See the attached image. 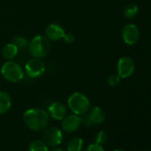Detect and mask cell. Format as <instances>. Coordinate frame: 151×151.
<instances>
[{
	"label": "cell",
	"mask_w": 151,
	"mask_h": 151,
	"mask_svg": "<svg viewBox=\"0 0 151 151\" xmlns=\"http://www.w3.org/2000/svg\"><path fill=\"white\" fill-rule=\"evenodd\" d=\"M50 116L47 111L39 108L27 109L23 114V122L25 125L35 132H42L48 127Z\"/></svg>",
	"instance_id": "6da1fadb"
},
{
	"label": "cell",
	"mask_w": 151,
	"mask_h": 151,
	"mask_svg": "<svg viewBox=\"0 0 151 151\" xmlns=\"http://www.w3.org/2000/svg\"><path fill=\"white\" fill-rule=\"evenodd\" d=\"M68 107L73 114L80 116L88 113L91 109V101L89 98L83 93L75 92L69 95L68 99Z\"/></svg>",
	"instance_id": "7a4b0ae2"
},
{
	"label": "cell",
	"mask_w": 151,
	"mask_h": 151,
	"mask_svg": "<svg viewBox=\"0 0 151 151\" xmlns=\"http://www.w3.org/2000/svg\"><path fill=\"white\" fill-rule=\"evenodd\" d=\"M28 48L32 57L42 59L45 57L51 50L50 40L45 36L37 35L30 40Z\"/></svg>",
	"instance_id": "3957f363"
},
{
	"label": "cell",
	"mask_w": 151,
	"mask_h": 151,
	"mask_svg": "<svg viewBox=\"0 0 151 151\" xmlns=\"http://www.w3.org/2000/svg\"><path fill=\"white\" fill-rule=\"evenodd\" d=\"M1 74L3 78L11 83H18L24 78L22 68L15 61L7 60L1 67Z\"/></svg>",
	"instance_id": "277c9868"
},
{
	"label": "cell",
	"mask_w": 151,
	"mask_h": 151,
	"mask_svg": "<svg viewBox=\"0 0 151 151\" xmlns=\"http://www.w3.org/2000/svg\"><path fill=\"white\" fill-rule=\"evenodd\" d=\"M24 69L30 78H37L45 72V65L42 59L32 57L26 62Z\"/></svg>",
	"instance_id": "5b68a950"
},
{
	"label": "cell",
	"mask_w": 151,
	"mask_h": 151,
	"mask_svg": "<svg viewBox=\"0 0 151 151\" xmlns=\"http://www.w3.org/2000/svg\"><path fill=\"white\" fill-rule=\"evenodd\" d=\"M116 71H117V75L121 78H130L135 71L134 60L129 56L121 57L117 61Z\"/></svg>",
	"instance_id": "8992f818"
},
{
	"label": "cell",
	"mask_w": 151,
	"mask_h": 151,
	"mask_svg": "<svg viewBox=\"0 0 151 151\" xmlns=\"http://www.w3.org/2000/svg\"><path fill=\"white\" fill-rule=\"evenodd\" d=\"M43 140L46 143L48 147H57L63 139V133L60 129L56 126L46 127L44 130Z\"/></svg>",
	"instance_id": "52a82bcc"
},
{
	"label": "cell",
	"mask_w": 151,
	"mask_h": 151,
	"mask_svg": "<svg viewBox=\"0 0 151 151\" xmlns=\"http://www.w3.org/2000/svg\"><path fill=\"white\" fill-rule=\"evenodd\" d=\"M140 37L139 28L135 24H127L122 29L123 41L128 45H134Z\"/></svg>",
	"instance_id": "ba28073f"
},
{
	"label": "cell",
	"mask_w": 151,
	"mask_h": 151,
	"mask_svg": "<svg viewBox=\"0 0 151 151\" xmlns=\"http://www.w3.org/2000/svg\"><path fill=\"white\" fill-rule=\"evenodd\" d=\"M82 125V117L78 115H67L61 120V129L65 132L72 133L78 131Z\"/></svg>",
	"instance_id": "9c48e42d"
},
{
	"label": "cell",
	"mask_w": 151,
	"mask_h": 151,
	"mask_svg": "<svg viewBox=\"0 0 151 151\" xmlns=\"http://www.w3.org/2000/svg\"><path fill=\"white\" fill-rule=\"evenodd\" d=\"M65 33V29L61 25L58 23H51L46 27L45 36L50 41H59L63 38Z\"/></svg>",
	"instance_id": "30bf717a"
},
{
	"label": "cell",
	"mask_w": 151,
	"mask_h": 151,
	"mask_svg": "<svg viewBox=\"0 0 151 151\" xmlns=\"http://www.w3.org/2000/svg\"><path fill=\"white\" fill-rule=\"evenodd\" d=\"M47 112L49 116L54 120L61 121L67 116L68 109H67V107L63 103L60 101H54L48 107Z\"/></svg>",
	"instance_id": "8fae6325"
},
{
	"label": "cell",
	"mask_w": 151,
	"mask_h": 151,
	"mask_svg": "<svg viewBox=\"0 0 151 151\" xmlns=\"http://www.w3.org/2000/svg\"><path fill=\"white\" fill-rule=\"evenodd\" d=\"M89 113H87L89 118L91 119L92 123L93 125L95 124H101L104 122L106 115L104 110L101 108V107H93L92 109H90V110L88 111Z\"/></svg>",
	"instance_id": "7c38bea8"
},
{
	"label": "cell",
	"mask_w": 151,
	"mask_h": 151,
	"mask_svg": "<svg viewBox=\"0 0 151 151\" xmlns=\"http://www.w3.org/2000/svg\"><path fill=\"white\" fill-rule=\"evenodd\" d=\"M12 107V98L6 92L0 91V115L7 113Z\"/></svg>",
	"instance_id": "4fadbf2b"
},
{
	"label": "cell",
	"mask_w": 151,
	"mask_h": 151,
	"mask_svg": "<svg viewBox=\"0 0 151 151\" xmlns=\"http://www.w3.org/2000/svg\"><path fill=\"white\" fill-rule=\"evenodd\" d=\"M19 49L14 43L6 44L2 49V56L7 60H12L18 54Z\"/></svg>",
	"instance_id": "5bb4252c"
},
{
	"label": "cell",
	"mask_w": 151,
	"mask_h": 151,
	"mask_svg": "<svg viewBox=\"0 0 151 151\" xmlns=\"http://www.w3.org/2000/svg\"><path fill=\"white\" fill-rule=\"evenodd\" d=\"M84 147V140L80 137H74L72 138L68 145L67 150L68 151H81Z\"/></svg>",
	"instance_id": "9a60e30c"
},
{
	"label": "cell",
	"mask_w": 151,
	"mask_h": 151,
	"mask_svg": "<svg viewBox=\"0 0 151 151\" xmlns=\"http://www.w3.org/2000/svg\"><path fill=\"white\" fill-rule=\"evenodd\" d=\"M139 13V7L134 3H130L126 5L124 8V15L127 19H133L137 16Z\"/></svg>",
	"instance_id": "2e32d148"
},
{
	"label": "cell",
	"mask_w": 151,
	"mask_h": 151,
	"mask_svg": "<svg viewBox=\"0 0 151 151\" xmlns=\"http://www.w3.org/2000/svg\"><path fill=\"white\" fill-rule=\"evenodd\" d=\"M28 151H49V147L44 140H33L28 147Z\"/></svg>",
	"instance_id": "e0dca14e"
},
{
	"label": "cell",
	"mask_w": 151,
	"mask_h": 151,
	"mask_svg": "<svg viewBox=\"0 0 151 151\" xmlns=\"http://www.w3.org/2000/svg\"><path fill=\"white\" fill-rule=\"evenodd\" d=\"M12 43H14L18 47L19 50L20 49H26L29 46L28 39L25 37H22V36H15L13 38Z\"/></svg>",
	"instance_id": "ac0fdd59"
},
{
	"label": "cell",
	"mask_w": 151,
	"mask_h": 151,
	"mask_svg": "<svg viewBox=\"0 0 151 151\" xmlns=\"http://www.w3.org/2000/svg\"><path fill=\"white\" fill-rule=\"evenodd\" d=\"M108 141V135L104 131H100L95 135V143L99 145H104Z\"/></svg>",
	"instance_id": "d6986e66"
},
{
	"label": "cell",
	"mask_w": 151,
	"mask_h": 151,
	"mask_svg": "<svg viewBox=\"0 0 151 151\" xmlns=\"http://www.w3.org/2000/svg\"><path fill=\"white\" fill-rule=\"evenodd\" d=\"M120 81H121V78L119 77L117 74L116 75H111V76H109V77L108 78V80H107L109 86H111V87L117 86L120 84Z\"/></svg>",
	"instance_id": "ffe728a7"
},
{
	"label": "cell",
	"mask_w": 151,
	"mask_h": 151,
	"mask_svg": "<svg viewBox=\"0 0 151 151\" xmlns=\"http://www.w3.org/2000/svg\"><path fill=\"white\" fill-rule=\"evenodd\" d=\"M84 151H105L103 147L101 145H99L97 143H93V144H90L88 145Z\"/></svg>",
	"instance_id": "44dd1931"
},
{
	"label": "cell",
	"mask_w": 151,
	"mask_h": 151,
	"mask_svg": "<svg viewBox=\"0 0 151 151\" xmlns=\"http://www.w3.org/2000/svg\"><path fill=\"white\" fill-rule=\"evenodd\" d=\"M62 39H63V41H64L66 44H68V45L73 44V43L75 42V40H76L75 36H74V34H72V33H65V35H64V37H63Z\"/></svg>",
	"instance_id": "7402d4cb"
},
{
	"label": "cell",
	"mask_w": 151,
	"mask_h": 151,
	"mask_svg": "<svg viewBox=\"0 0 151 151\" xmlns=\"http://www.w3.org/2000/svg\"><path fill=\"white\" fill-rule=\"evenodd\" d=\"M50 151V150H49ZM51 151H63L61 148H60V147H53V148L51 150Z\"/></svg>",
	"instance_id": "603a6c76"
},
{
	"label": "cell",
	"mask_w": 151,
	"mask_h": 151,
	"mask_svg": "<svg viewBox=\"0 0 151 151\" xmlns=\"http://www.w3.org/2000/svg\"><path fill=\"white\" fill-rule=\"evenodd\" d=\"M114 151H124V150H123V149H116Z\"/></svg>",
	"instance_id": "cb8c5ba5"
}]
</instances>
